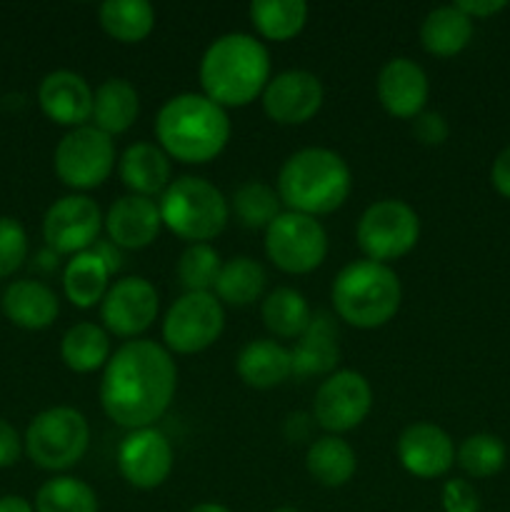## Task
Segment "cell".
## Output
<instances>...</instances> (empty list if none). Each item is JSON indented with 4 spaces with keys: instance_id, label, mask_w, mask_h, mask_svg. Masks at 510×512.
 <instances>
[{
    "instance_id": "45",
    "label": "cell",
    "mask_w": 510,
    "mask_h": 512,
    "mask_svg": "<svg viewBox=\"0 0 510 512\" xmlns=\"http://www.w3.org/2000/svg\"><path fill=\"white\" fill-rule=\"evenodd\" d=\"M305 415L303 413H298V415H290L288 418V425H285V433H288V438L293 440V443H298L300 438H305V435H308V428H305Z\"/></svg>"
},
{
    "instance_id": "2",
    "label": "cell",
    "mask_w": 510,
    "mask_h": 512,
    "mask_svg": "<svg viewBox=\"0 0 510 512\" xmlns=\"http://www.w3.org/2000/svg\"><path fill=\"white\" fill-rule=\"evenodd\" d=\"M270 80V55L248 33L215 38L200 60V85L220 108H243L263 95Z\"/></svg>"
},
{
    "instance_id": "4",
    "label": "cell",
    "mask_w": 510,
    "mask_h": 512,
    "mask_svg": "<svg viewBox=\"0 0 510 512\" xmlns=\"http://www.w3.org/2000/svg\"><path fill=\"white\" fill-rule=\"evenodd\" d=\"M350 188V168L335 150L303 148L285 160L275 190L290 213L318 218L338 210L348 200Z\"/></svg>"
},
{
    "instance_id": "29",
    "label": "cell",
    "mask_w": 510,
    "mask_h": 512,
    "mask_svg": "<svg viewBox=\"0 0 510 512\" xmlns=\"http://www.w3.org/2000/svg\"><path fill=\"white\" fill-rule=\"evenodd\" d=\"M98 18L105 33L118 43H140L155 28V10L148 0H105Z\"/></svg>"
},
{
    "instance_id": "5",
    "label": "cell",
    "mask_w": 510,
    "mask_h": 512,
    "mask_svg": "<svg viewBox=\"0 0 510 512\" xmlns=\"http://www.w3.org/2000/svg\"><path fill=\"white\" fill-rule=\"evenodd\" d=\"M333 308L340 320L360 330L390 323L400 308L403 288L393 268L375 260H355L333 280Z\"/></svg>"
},
{
    "instance_id": "44",
    "label": "cell",
    "mask_w": 510,
    "mask_h": 512,
    "mask_svg": "<svg viewBox=\"0 0 510 512\" xmlns=\"http://www.w3.org/2000/svg\"><path fill=\"white\" fill-rule=\"evenodd\" d=\"M90 250L103 260V265L108 268L110 275L118 273L120 265H123V248H118L113 240H95V245Z\"/></svg>"
},
{
    "instance_id": "15",
    "label": "cell",
    "mask_w": 510,
    "mask_h": 512,
    "mask_svg": "<svg viewBox=\"0 0 510 512\" xmlns=\"http://www.w3.org/2000/svg\"><path fill=\"white\" fill-rule=\"evenodd\" d=\"M158 315V293L145 278L130 275L108 288L100 303L103 325L118 338H135L153 325Z\"/></svg>"
},
{
    "instance_id": "42",
    "label": "cell",
    "mask_w": 510,
    "mask_h": 512,
    "mask_svg": "<svg viewBox=\"0 0 510 512\" xmlns=\"http://www.w3.org/2000/svg\"><path fill=\"white\" fill-rule=\"evenodd\" d=\"M490 180H493V188L498 190L503 198H510V145L505 150H500L498 158L493 160Z\"/></svg>"
},
{
    "instance_id": "31",
    "label": "cell",
    "mask_w": 510,
    "mask_h": 512,
    "mask_svg": "<svg viewBox=\"0 0 510 512\" xmlns=\"http://www.w3.org/2000/svg\"><path fill=\"white\" fill-rule=\"evenodd\" d=\"M265 283H268V275H265L263 265L240 255V258L223 263L218 280H215V295L220 303L245 308L263 295Z\"/></svg>"
},
{
    "instance_id": "28",
    "label": "cell",
    "mask_w": 510,
    "mask_h": 512,
    "mask_svg": "<svg viewBox=\"0 0 510 512\" xmlns=\"http://www.w3.org/2000/svg\"><path fill=\"white\" fill-rule=\"evenodd\" d=\"M108 278L110 273L103 260L93 250H85V253L73 255L70 263L65 265V295L75 308H95L98 303H103L105 293H108Z\"/></svg>"
},
{
    "instance_id": "22",
    "label": "cell",
    "mask_w": 510,
    "mask_h": 512,
    "mask_svg": "<svg viewBox=\"0 0 510 512\" xmlns=\"http://www.w3.org/2000/svg\"><path fill=\"white\" fill-rule=\"evenodd\" d=\"M3 310L13 325L23 330H43L55 323L60 313L58 298L38 280H15L3 295Z\"/></svg>"
},
{
    "instance_id": "39",
    "label": "cell",
    "mask_w": 510,
    "mask_h": 512,
    "mask_svg": "<svg viewBox=\"0 0 510 512\" xmlns=\"http://www.w3.org/2000/svg\"><path fill=\"white\" fill-rule=\"evenodd\" d=\"M445 512H480V498L468 480H448L443 488Z\"/></svg>"
},
{
    "instance_id": "24",
    "label": "cell",
    "mask_w": 510,
    "mask_h": 512,
    "mask_svg": "<svg viewBox=\"0 0 510 512\" xmlns=\"http://www.w3.org/2000/svg\"><path fill=\"white\" fill-rule=\"evenodd\" d=\"M235 370L245 385L255 390H268L293 375V360H290V350L275 340H253L240 350Z\"/></svg>"
},
{
    "instance_id": "11",
    "label": "cell",
    "mask_w": 510,
    "mask_h": 512,
    "mask_svg": "<svg viewBox=\"0 0 510 512\" xmlns=\"http://www.w3.org/2000/svg\"><path fill=\"white\" fill-rule=\"evenodd\" d=\"M225 328L223 303L213 293H185L170 305L163 320V340L178 355L203 353Z\"/></svg>"
},
{
    "instance_id": "21",
    "label": "cell",
    "mask_w": 510,
    "mask_h": 512,
    "mask_svg": "<svg viewBox=\"0 0 510 512\" xmlns=\"http://www.w3.org/2000/svg\"><path fill=\"white\" fill-rule=\"evenodd\" d=\"M340 335L338 325L328 313H315L305 333L290 348L293 375L310 378V375L333 373L340 363Z\"/></svg>"
},
{
    "instance_id": "30",
    "label": "cell",
    "mask_w": 510,
    "mask_h": 512,
    "mask_svg": "<svg viewBox=\"0 0 510 512\" xmlns=\"http://www.w3.org/2000/svg\"><path fill=\"white\" fill-rule=\"evenodd\" d=\"M60 355L73 373H95L103 365H108L110 338L100 325L78 323L63 335Z\"/></svg>"
},
{
    "instance_id": "40",
    "label": "cell",
    "mask_w": 510,
    "mask_h": 512,
    "mask_svg": "<svg viewBox=\"0 0 510 512\" xmlns=\"http://www.w3.org/2000/svg\"><path fill=\"white\" fill-rule=\"evenodd\" d=\"M413 135L423 145L445 143L450 135L448 120H445L440 113H435V110H423V113L413 118Z\"/></svg>"
},
{
    "instance_id": "20",
    "label": "cell",
    "mask_w": 510,
    "mask_h": 512,
    "mask_svg": "<svg viewBox=\"0 0 510 512\" xmlns=\"http://www.w3.org/2000/svg\"><path fill=\"white\" fill-rule=\"evenodd\" d=\"M160 228H163V218H160L158 203L143 195L118 198L105 215V230L110 240L123 250L148 248L158 238Z\"/></svg>"
},
{
    "instance_id": "27",
    "label": "cell",
    "mask_w": 510,
    "mask_h": 512,
    "mask_svg": "<svg viewBox=\"0 0 510 512\" xmlns=\"http://www.w3.org/2000/svg\"><path fill=\"white\" fill-rule=\"evenodd\" d=\"M305 468L315 483L325 485V488H340L355 475L358 458L343 438L323 435V438L310 443L308 455H305Z\"/></svg>"
},
{
    "instance_id": "13",
    "label": "cell",
    "mask_w": 510,
    "mask_h": 512,
    "mask_svg": "<svg viewBox=\"0 0 510 512\" xmlns=\"http://www.w3.org/2000/svg\"><path fill=\"white\" fill-rule=\"evenodd\" d=\"M103 220L98 203L88 195L60 198L50 205L43 218L45 243L58 255L85 253L98 240Z\"/></svg>"
},
{
    "instance_id": "17",
    "label": "cell",
    "mask_w": 510,
    "mask_h": 512,
    "mask_svg": "<svg viewBox=\"0 0 510 512\" xmlns=\"http://www.w3.org/2000/svg\"><path fill=\"white\" fill-rule=\"evenodd\" d=\"M400 465L410 475L423 480L440 478L455 463V445L443 428L433 423H413L400 433L395 443Z\"/></svg>"
},
{
    "instance_id": "46",
    "label": "cell",
    "mask_w": 510,
    "mask_h": 512,
    "mask_svg": "<svg viewBox=\"0 0 510 512\" xmlns=\"http://www.w3.org/2000/svg\"><path fill=\"white\" fill-rule=\"evenodd\" d=\"M0 512H35L33 505L20 495H5L0 498Z\"/></svg>"
},
{
    "instance_id": "8",
    "label": "cell",
    "mask_w": 510,
    "mask_h": 512,
    "mask_svg": "<svg viewBox=\"0 0 510 512\" xmlns=\"http://www.w3.org/2000/svg\"><path fill=\"white\" fill-rule=\"evenodd\" d=\"M355 238L365 258L385 265L415 248L420 238V218L403 200H378L360 215Z\"/></svg>"
},
{
    "instance_id": "6",
    "label": "cell",
    "mask_w": 510,
    "mask_h": 512,
    "mask_svg": "<svg viewBox=\"0 0 510 512\" xmlns=\"http://www.w3.org/2000/svg\"><path fill=\"white\" fill-rule=\"evenodd\" d=\"M158 208L165 228L190 245L218 238L230 215L225 195L213 183L195 175L173 180L160 195Z\"/></svg>"
},
{
    "instance_id": "26",
    "label": "cell",
    "mask_w": 510,
    "mask_h": 512,
    "mask_svg": "<svg viewBox=\"0 0 510 512\" xmlns=\"http://www.w3.org/2000/svg\"><path fill=\"white\" fill-rule=\"evenodd\" d=\"M140 98L133 83L125 78H108L93 98V123L105 135H120L138 120Z\"/></svg>"
},
{
    "instance_id": "9",
    "label": "cell",
    "mask_w": 510,
    "mask_h": 512,
    "mask_svg": "<svg viewBox=\"0 0 510 512\" xmlns=\"http://www.w3.org/2000/svg\"><path fill=\"white\" fill-rule=\"evenodd\" d=\"M265 253L283 273H313L328 255V233L310 215L285 210L265 228Z\"/></svg>"
},
{
    "instance_id": "34",
    "label": "cell",
    "mask_w": 510,
    "mask_h": 512,
    "mask_svg": "<svg viewBox=\"0 0 510 512\" xmlns=\"http://www.w3.org/2000/svg\"><path fill=\"white\" fill-rule=\"evenodd\" d=\"M230 208L245 228H268L280 215L278 190L270 188L268 183H260V180H245L243 185L233 190Z\"/></svg>"
},
{
    "instance_id": "14",
    "label": "cell",
    "mask_w": 510,
    "mask_h": 512,
    "mask_svg": "<svg viewBox=\"0 0 510 512\" xmlns=\"http://www.w3.org/2000/svg\"><path fill=\"white\" fill-rule=\"evenodd\" d=\"M118 470L133 488H160L173 470V445L158 428L130 430L118 445Z\"/></svg>"
},
{
    "instance_id": "23",
    "label": "cell",
    "mask_w": 510,
    "mask_h": 512,
    "mask_svg": "<svg viewBox=\"0 0 510 512\" xmlns=\"http://www.w3.org/2000/svg\"><path fill=\"white\" fill-rule=\"evenodd\" d=\"M120 180L133 195H150L165 193L170 185V158L163 148L153 143H135L120 155L118 163Z\"/></svg>"
},
{
    "instance_id": "47",
    "label": "cell",
    "mask_w": 510,
    "mask_h": 512,
    "mask_svg": "<svg viewBox=\"0 0 510 512\" xmlns=\"http://www.w3.org/2000/svg\"><path fill=\"white\" fill-rule=\"evenodd\" d=\"M190 512H230V510L225 508V505H218V503H200V505H195Z\"/></svg>"
},
{
    "instance_id": "37",
    "label": "cell",
    "mask_w": 510,
    "mask_h": 512,
    "mask_svg": "<svg viewBox=\"0 0 510 512\" xmlns=\"http://www.w3.org/2000/svg\"><path fill=\"white\" fill-rule=\"evenodd\" d=\"M220 268V255L213 245L193 243L183 250L178 260V278L188 293H210L215 288Z\"/></svg>"
},
{
    "instance_id": "25",
    "label": "cell",
    "mask_w": 510,
    "mask_h": 512,
    "mask_svg": "<svg viewBox=\"0 0 510 512\" xmlns=\"http://www.w3.org/2000/svg\"><path fill=\"white\" fill-rule=\"evenodd\" d=\"M473 38V18L463 13L458 5H440L425 15L420 25V43L430 55L453 58L468 48Z\"/></svg>"
},
{
    "instance_id": "32",
    "label": "cell",
    "mask_w": 510,
    "mask_h": 512,
    "mask_svg": "<svg viewBox=\"0 0 510 512\" xmlns=\"http://www.w3.org/2000/svg\"><path fill=\"white\" fill-rule=\"evenodd\" d=\"M260 313H263V323L270 333L288 340H298L313 320L308 300L293 288H275L273 293L265 295Z\"/></svg>"
},
{
    "instance_id": "3",
    "label": "cell",
    "mask_w": 510,
    "mask_h": 512,
    "mask_svg": "<svg viewBox=\"0 0 510 512\" xmlns=\"http://www.w3.org/2000/svg\"><path fill=\"white\" fill-rule=\"evenodd\" d=\"M155 135L168 158L195 165L210 163L228 145L230 118L208 95L180 93L160 108Z\"/></svg>"
},
{
    "instance_id": "18",
    "label": "cell",
    "mask_w": 510,
    "mask_h": 512,
    "mask_svg": "<svg viewBox=\"0 0 510 512\" xmlns=\"http://www.w3.org/2000/svg\"><path fill=\"white\" fill-rule=\"evenodd\" d=\"M378 100L393 118H415L423 113L428 103V75L415 60L410 58H393L380 68L378 83Z\"/></svg>"
},
{
    "instance_id": "16",
    "label": "cell",
    "mask_w": 510,
    "mask_h": 512,
    "mask_svg": "<svg viewBox=\"0 0 510 512\" xmlns=\"http://www.w3.org/2000/svg\"><path fill=\"white\" fill-rule=\"evenodd\" d=\"M323 83L308 70H285L268 80L263 90V110L280 125L308 123L323 105Z\"/></svg>"
},
{
    "instance_id": "38",
    "label": "cell",
    "mask_w": 510,
    "mask_h": 512,
    "mask_svg": "<svg viewBox=\"0 0 510 512\" xmlns=\"http://www.w3.org/2000/svg\"><path fill=\"white\" fill-rule=\"evenodd\" d=\"M28 255V235L15 218H0V278L13 275Z\"/></svg>"
},
{
    "instance_id": "1",
    "label": "cell",
    "mask_w": 510,
    "mask_h": 512,
    "mask_svg": "<svg viewBox=\"0 0 510 512\" xmlns=\"http://www.w3.org/2000/svg\"><path fill=\"white\" fill-rule=\"evenodd\" d=\"M178 388V368L163 345L130 340L110 355L100 380V405L113 423L128 430L153 428Z\"/></svg>"
},
{
    "instance_id": "43",
    "label": "cell",
    "mask_w": 510,
    "mask_h": 512,
    "mask_svg": "<svg viewBox=\"0 0 510 512\" xmlns=\"http://www.w3.org/2000/svg\"><path fill=\"white\" fill-rule=\"evenodd\" d=\"M458 5L468 18H488V15L500 13L503 8H508L505 0H460Z\"/></svg>"
},
{
    "instance_id": "7",
    "label": "cell",
    "mask_w": 510,
    "mask_h": 512,
    "mask_svg": "<svg viewBox=\"0 0 510 512\" xmlns=\"http://www.w3.org/2000/svg\"><path fill=\"white\" fill-rule=\"evenodd\" d=\"M90 445V428L75 408H50L35 415L25 433L28 458L43 470H68L83 460Z\"/></svg>"
},
{
    "instance_id": "10",
    "label": "cell",
    "mask_w": 510,
    "mask_h": 512,
    "mask_svg": "<svg viewBox=\"0 0 510 512\" xmlns=\"http://www.w3.org/2000/svg\"><path fill=\"white\" fill-rule=\"evenodd\" d=\"M55 173L68 188L90 190L103 185L115 168V145L95 125L73 128L55 148Z\"/></svg>"
},
{
    "instance_id": "41",
    "label": "cell",
    "mask_w": 510,
    "mask_h": 512,
    "mask_svg": "<svg viewBox=\"0 0 510 512\" xmlns=\"http://www.w3.org/2000/svg\"><path fill=\"white\" fill-rule=\"evenodd\" d=\"M20 453H23V443H20L18 430L0 418V470L18 463Z\"/></svg>"
},
{
    "instance_id": "35",
    "label": "cell",
    "mask_w": 510,
    "mask_h": 512,
    "mask_svg": "<svg viewBox=\"0 0 510 512\" xmlns=\"http://www.w3.org/2000/svg\"><path fill=\"white\" fill-rule=\"evenodd\" d=\"M35 512H98V495L78 478H53L35 495Z\"/></svg>"
},
{
    "instance_id": "36",
    "label": "cell",
    "mask_w": 510,
    "mask_h": 512,
    "mask_svg": "<svg viewBox=\"0 0 510 512\" xmlns=\"http://www.w3.org/2000/svg\"><path fill=\"white\" fill-rule=\"evenodd\" d=\"M455 460L470 478H493L505 465V445L498 435L475 433L460 443Z\"/></svg>"
},
{
    "instance_id": "19",
    "label": "cell",
    "mask_w": 510,
    "mask_h": 512,
    "mask_svg": "<svg viewBox=\"0 0 510 512\" xmlns=\"http://www.w3.org/2000/svg\"><path fill=\"white\" fill-rule=\"evenodd\" d=\"M93 98L95 93L83 75L73 70H53L45 75L38 88L40 110L53 123L70 125V128H83L93 118Z\"/></svg>"
},
{
    "instance_id": "12",
    "label": "cell",
    "mask_w": 510,
    "mask_h": 512,
    "mask_svg": "<svg viewBox=\"0 0 510 512\" xmlns=\"http://www.w3.org/2000/svg\"><path fill=\"white\" fill-rule=\"evenodd\" d=\"M373 408L370 383L355 370H338L320 383L313 403V420L328 433H348L368 418Z\"/></svg>"
},
{
    "instance_id": "33",
    "label": "cell",
    "mask_w": 510,
    "mask_h": 512,
    "mask_svg": "<svg viewBox=\"0 0 510 512\" xmlns=\"http://www.w3.org/2000/svg\"><path fill=\"white\" fill-rule=\"evenodd\" d=\"M248 13L263 38L290 40L305 28L308 5L303 0H253Z\"/></svg>"
},
{
    "instance_id": "48",
    "label": "cell",
    "mask_w": 510,
    "mask_h": 512,
    "mask_svg": "<svg viewBox=\"0 0 510 512\" xmlns=\"http://www.w3.org/2000/svg\"><path fill=\"white\" fill-rule=\"evenodd\" d=\"M273 512H298L295 508H278V510H273Z\"/></svg>"
}]
</instances>
